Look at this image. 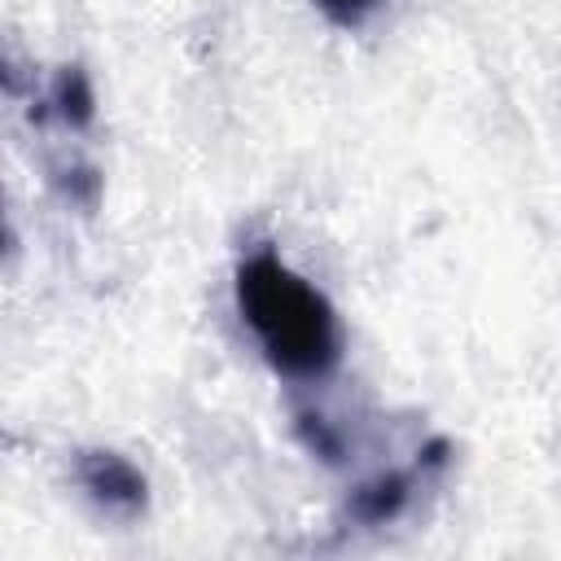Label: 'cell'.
<instances>
[{
    "instance_id": "1",
    "label": "cell",
    "mask_w": 561,
    "mask_h": 561,
    "mask_svg": "<svg viewBox=\"0 0 561 561\" xmlns=\"http://www.w3.org/2000/svg\"><path fill=\"white\" fill-rule=\"evenodd\" d=\"M237 311L280 377L316 381L337 368L342 324L333 302L272 245H259L237 263Z\"/></svg>"
},
{
    "instance_id": "2",
    "label": "cell",
    "mask_w": 561,
    "mask_h": 561,
    "mask_svg": "<svg viewBox=\"0 0 561 561\" xmlns=\"http://www.w3.org/2000/svg\"><path fill=\"white\" fill-rule=\"evenodd\" d=\"M79 486L105 517H136L145 508V478L118 451H88L79 460Z\"/></svg>"
},
{
    "instance_id": "3",
    "label": "cell",
    "mask_w": 561,
    "mask_h": 561,
    "mask_svg": "<svg viewBox=\"0 0 561 561\" xmlns=\"http://www.w3.org/2000/svg\"><path fill=\"white\" fill-rule=\"evenodd\" d=\"M329 22H337V26H359L364 18H373L377 13V4L381 0H311Z\"/></svg>"
}]
</instances>
